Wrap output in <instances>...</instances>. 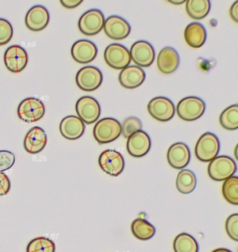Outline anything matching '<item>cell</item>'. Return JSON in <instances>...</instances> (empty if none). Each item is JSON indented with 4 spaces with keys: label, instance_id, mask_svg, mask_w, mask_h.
Segmentation results:
<instances>
[{
    "label": "cell",
    "instance_id": "cell-21",
    "mask_svg": "<svg viewBox=\"0 0 238 252\" xmlns=\"http://www.w3.org/2000/svg\"><path fill=\"white\" fill-rule=\"evenodd\" d=\"M85 128V123L76 116H68L63 118L60 124V134L70 141H75L82 137Z\"/></svg>",
    "mask_w": 238,
    "mask_h": 252
},
{
    "label": "cell",
    "instance_id": "cell-25",
    "mask_svg": "<svg viewBox=\"0 0 238 252\" xmlns=\"http://www.w3.org/2000/svg\"><path fill=\"white\" fill-rule=\"evenodd\" d=\"M176 187L182 194L192 193L196 187V174L190 169H181L176 179Z\"/></svg>",
    "mask_w": 238,
    "mask_h": 252
},
{
    "label": "cell",
    "instance_id": "cell-38",
    "mask_svg": "<svg viewBox=\"0 0 238 252\" xmlns=\"http://www.w3.org/2000/svg\"><path fill=\"white\" fill-rule=\"evenodd\" d=\"M212 252H233L232 251H230V250H227V249H223V248H221V249H217V250H215V251H213Z\"/></svg>",
    "mask_w": 238,
    "mask_h": 252
},
{
    "label": "cell",
    "instance_id": "cell-10",
    "mask_svg": "<svg viewBox=\"0 0 238 252\" xmlns=\"http://www.w3.org/2000/svg\"><path fill=\"white\" fill-rule=\"evenodd\" d=\"M175 111L174 103L167 97H154L148 103V112L150 116L157 121H170L174 117Z\"/></svg>",
    "mask_w": 238,
    "mask_h": 252
},
{
    "label": "cell",
    "instance_id": "cell-35",
    "mask_svg": "<svg viewBox=\"0 0 238 252\" xmlns=\"http://www.w3.org/2000/svg\"><path fill=\"white\" fill-rule=\"evenodd\" d=\"M10 190V181L9 177L6 175L4 172L0 171V196H4Z\"/></svg>",
    "mask_w": 238,
    "mask_h": 252
},
{
    "label": "cell",
    "instance_id": "cell-17",
    "mask_svg": "<svg viewBox=\"0 0 238 252\" xmlns=\"http://www.w3.org/2000/svg\"><path fill=\"white\" fill-rule=\"evenodd\" d=\"M50 12L44 6H34L26 13V25L33 32L44 30L50 23Z\"/></svg>",
    "mask_w": 238,
    "mask_h": 252
},
{
    "label": "cell",
    "instance_id": "cell-33",
    "mask_svg": "<svg viewBox=\"0 0 238 252\" xmlns=\"http://www.w3.org/2000/svg\"><path fill=\"white\" fill-rule=\"evenodd\" d=\"M225 229L230 238L238 242V213L232 214L227 218Z\"/></svg>",
    "mask_w": 238,
    "mask_h": 252
},
{
    "label": "cell",
    "instance_id": "cell-6",
    "mask_svg": "<svg viewBox=\"0 0 238 252\" xmlns=\"http://www.w3.org/2000/svg\"><path fill=\"white\" fill-rule=\"evenodd\" d=\"M105 63L113 69L123 70L130 64L131 56L128 49L118 43L110 44L104 51Z\"/></svg>",
    "mask_w": 238,
    "mask_h": 252
},
{
    "label": "cell",
    "instance_id": "cell-27",
    "mask_svg": "<svg viewBox=\"0 0 238 252\" xmlns=\"http://www.w3.org/2000/svg\"><path fill=\"white\" fill-rule=\"evenodd\" d=\"M173 249L175 252H198L199 245L193 235L181 233L175 237Z\"/></svg>",
    "mask_w": 238,
    "mask_h": 252
},
{
    "label": "cell",
    "instance_id": "cell-9",
    "mask_svg": "<svg viewBox=\"0 0 238 252\" xmlns=\"http://www.w3.org/2000/svg\"><path fill=\"white\" fill-rule=\"evenodd\" d=\"M102 71L96 66H85L77 72L76 82L77 87L84 92H93L102 85Z\"/></svg>",
    "mask_w": 238,
    "mask_h": 252
},
{
    "label": "cell",
    "instance_id": "cell-1",
    "mask_svg": "<svg viewBox=\"0 0 238 252\" xmlns=\"http://www.w3.org/2000/svg\"><path fill=\"white\" fill-rule=\"evenodd\" d=\"M221 149V143L217 135L212 132H206L196 144V157L201 162H210L218 157Z\"/></svg>",
    "mask_w": 238,
    "mask_h": 252
},
{
    "label": "cell",
    "instance_id": "cell-30",
    "mask_svg": "<svg viewBox=\"0 0 238 252\" xmlns=\"http://www.w3.org/2000/svg\"><path fill=\"white\" fill-rule=\"evenodd\" d=\"M55 243L48 237H35L28 244L26 252H55Z\"/></svg>",
    "mask_w": 238,
    "mask_h": 252
},
{
    "label": "cell",
    "instance_id": "cell-14",
    "mask_svg": "<svg viewBox=\"0 0 238 252\" xmlns=\"http://www.w3.org/2000/svg\"><path fill=\"white\" fill-rule=\"evenodd\" d=\"M131 61L140 67H149L153 64L155 52L153 46L147 41L140 40L134 43L130 49Z\"/></svg>",
    "mask_w": 238,
    "mask_h": 252
},
{
    "label": "cell",
    "instance_id": "cell-31",
    "mask_svg": "<svg viewBox=\"0 0 238 252\" xmlns=\"http://www.w3.org/2000/svg\"><path fill=\"white\" fill-rule=\"evenodd\" d=\"M140 130H143V123L141 119L136 117L126 118L123 124L121 125V134L123 135L124 138L127 139L130 135Z\"/></svg>",
    "mask_w": 238,
    "mask_h": 252
},
{
    "label": "cell",
    "instance_id": "cell-37",
    "mask_svg": "<svg viewBox=\"0 0 238 252\" xmlns=\"http://www.w3.org/2000/svg\"><path fill=\"white\" fill-rule=\"evenodd\" d=\"M230 16H231L232 20H233L235 23L238 24V1H236V2L232 5V7H231V9H230Z\"/></svg>",
    "mask_w": 238,
    "mask_h": 252
},
{
    "label": "cell",
    "instance_id": "cell-22",
    "mask_svg": "<svg viewBox=\"0 0 238 252\" xmlns=\"http://www.w3.org/2000/svg\"><path fill=\"white\" fill-rule=\"evenodd\" d=\"M156 64L158 70L164 75H170L174 73L179 64L178 52L171 47L164 48L157 56Z\"/></svg>",
    "mask_w": 238,
    "mask_h": 252
},
{
    "label": "cell",
    "instance_id": "cell-34",
    "mask_svg": "<svg viewBox=\"0 0 238 252\" xmlns=\"http://www.w3.org/2000/svg\"><path fill=\"white\" fill-rule=\"evenodd\" d=\"M15 163V155L11 152L1 150L0 151V171L4 172L13 167Z\"/></svg>",
    "mask_w": 238,
    "mask_h": 252
},
{
    "label": "cell",
    "instance_id": "cell-19",
    "mask_svg": "<svg viewBox=\"0 0 238 252\" xmlns=\"http://www.w3.org/2000/svg\"><path fill=\"white\" fill-rule=\"evenodd\" d=\"M146 75L145 70L137 65H128L119 74L120 85L128 90H133L140 87L145 81Z\"/></svg>",
    "mask_w": 238,
    "mask_h": 252
},
{
    "label": "cell",
    "instance_id": "cell-32",
    "mask_svg": "<svg viewBox=\"0 0 238 252\" xmlns=\"http://www.w3.org/2000/svg\"><path fill=\"white\" fill-rule=\"evenodd\" d=\"M13 28L8 20L0 18V46H4L11 40Z\"/></svg>",
    "mask_w": 238,
    "mask_h": 252
},
{
    "label": "cell",
    "instance_id": "cell-36",
    "mask_svg": "<svg viewBox=\"0 0 238 252\" xmlns=\"http://www.w3.org/2000/svg\"><path fill=\"white\" fill-rule=\"evenodd\" d=\"M82 2V0H60V4L66 9H75Z\"/></svg>",
    "mask_w": 238,
    "mask_h": 252
},
{
    "label": "cell",
    "instance_id": "cell-20",
    "mask_svg": "<svg viewBox=\"0 0 238 252\" xmlns=\"http://www.w3.org/2000/svg\"><path fill=\"white\" fill-rule=\"evenodd\" d=\"M48 143L46 131L40 126L32 127L26 135L24 146L27 153L35 155L44 150Z\"/></svg>",
    "mask_w": 238,
    "mask_h": 252
},
{
    "label": "cell",
    "instance_id": "cell-28",
    "mask_svg": "<svg viewBox=\"0 0 238 252\" xmlns=\"http://www.w3.org/2000/svg\"><path fill=\"white\" fill-rule=\"evenodd\" d=\"M221 126L227 130L238 128V104H233L223 110L220 117Z\"/></svg>",
    "mask_w": 238,
    "mask_h": 252
},
{
    "label": "cell",
    "instance_id": "cell-8",
    "mask_svg": "<svg viewBox=\"0 0 238 252\" xmlns=\"http://www.w3.org/2000/svg\"><path fill=\"white\" fill-rule=\"evenodd\" d=\"M77 116L87 125L95 123L101 116V105L91 96L81 97L76 104Z\"/></svg>",
    "mask_w": 238,
    "mask_h": 252
},
{
    "label": "cell",
    "instance_id": "cell-5",
    "mask_svg": "<svg viewBox=\"0 0 238 252\" xmlns=\"http://www.w3.org/2000/svg\"><path fill=\"white\" fill-rule=\"evenodd\" d=\"M45 104L37 98L29 97L21 101L18 107V117L26 123H34L45 116Z\"/></svg>",
    "mask_w": 238,
    "mask_h": 252
},
{
    "label": "cell",
    "instance_id": "cell-26",
    "mask_svg": "<svg viewBox=\"0 0 238 252\" xmlns=\"http://www.w3.org/2000/svg\"><path fill=\"white\" fill-rule=\"evenodd\" d=\"M187 14L194 20H202L210 11V2L208 0H187Z\"/></svg>",
    "mask_w": 238,
    "mask_h": 252
},
{
    "label": "cell",
    "instance_id": "cell-7",
    "mask_svg": "<svg viewBox=\"0 0 238 252\" xmlns=\"http://www.w3.org/2000/svg\"><path fill=\"white\" fill-rule=\"evenodd\" d=\"M104 22V15L100 9H89L79 19L78 28L82 34L92 36L102 31Z\"/></svg>",
    "mask_w": 238,
    "mask_h": 252
},
{
    "label": "cell",
    "instance_id": "cell-18",
    "mask_svg": "<svg viewBox=\"0 0 238 252\" xmlns=\"http://www.w3.org/2000/svg\"><path fill=\"white\" fill-rule=\"evenodd\" d=\"M168 162L170 166L176 169H183L187 167L191 160V152L187 144L176 143L172 144L168 150Z\"/></svg>",
    "mask_w": 238,
    "mask_h": 252
},
{
    "label": "cell",
    "instance_id": "cell-24",
    "mask_svg": "<svg viewBox=\"0 0 238 252\" xmlns=\"http://www.w3.org/2000/svg\"><path fill=\"white\" fill-rule=\"evenodd\" d=\"M131 232L137 239L146 241L155 235V227L145 219L137 218L131 223Z\"/></svg>",
    "mask_w": 238,
    "mask_h": 252
},
{
    "label": "cell",
    "instance_id": "cell-4",
    "mask_svg": "<svg viewBox=\"0 0 238 252\" xmlns=\"http://www.w3.org/2000/svg\"><path fill=\"white\" fill-rule=\"evenodd\" d=\"M176 111L178 118L182 120L195 121L204 115L206 103L201 98L188 96L178 101Z\"/></svg>",
    "mask_w": 238,
    "mask_h": 252
},
{
    "label": "cell",
    "instance_id": "cell-39",
    "mask_svg": "<svg viewBox=\"0 0 238 252\" xmlns=\"http://www.w3.org/2000/svg\"><path fill=\"white\" fill-rule=\"evenodd\" d=\"M170 3L172 4H175V5H178V4H183L185 3L186 1L185 0H179V1H170Z\"/></svg>",
    "mask_w": 238,
    "mask_h": 252
},
{
    "label": "cell",
    "instance_id": "cell-11",
    "mask_svg": "<svg viewBox=\"0 0 238 252\" xmlns=\"http://www.w3.org/2000/svg\"><path fill=\"white\" fill-rule=\"evenodd\" d=\"M99 165L106 174L118 177L124 170L125 160L119 152L108 149L101 154L99 158Z\"/></svg>",
    "mask_w": 238,
    "mask_h": 252
},
{
    "label": "cell",
    "instance_id": "cell-23",
    "mask_svg": "<svg viewBox=\"0 0 238 252\" xmlns=\"http://www.w3.org/2000/svg\"><path fill=\"white\" fill-rule=\"evenodd\" d=\"M184 39L188 46L193 49H199L204 46L207 40V31L200 23H192L184 30Z\"/></svg>",
    "mask_w": 238,
    "mask_h": 252
},
{
    "label": "cell",
    "instance_id": "cell-29",
    "mask_svg": "<svg viewBox=\"0 0 238 252\" xmlns=\"http://www.w3.org/2000/svg\"><path fill=\"white\" fill-rule=\"evenodd\" d=\"M222 195L226 201L238 206V177L232 176L222 185Z\"/></svg>",
    "mask_w": 238,
    "mask_h": 252
},
{
    "label": "cell",
    "instance_id": "cell-13",
    "mask_svg": "<svg viewBox=\"0 0 238 252\" xmlns=\"http://www.w3.org/2000/svg\"><path fill=\"white\" fill-rule=\"evenodd\" d=\"M103 30L111 39L122 40L129 35L131 27L125 19L118 15H112L105 20Z\"/></svg>",
    "mask_w": 238,
    "mask_h": 252
},
{
    "label": "cell",
    "instance_id": "cell-40",
    "mask_svg": "<svg viewBox=\"0 0 238 252\" xmlns=\"http://www.w3.org/2000/svg\"><path fill=\"white\" fill-rule=\"evenodd\" d=\"M235 158H236V159L238 161V143L237 144L236 148H235Z\"/></svg>",
    "mask_w": 238,
    "mask_h": 252
},
{
    "label": "cell",
    "instance_id": "cell-12",
    "mask_svg": "<svg viewBox=\"0 0 238 252\" xmlns=\"http://www.w3.org/2000/svg\"><path fill=\"white\" fill-rule=\"evenodd\" d=\"M4 63L11 73H21L28 63V54L20 45H12L5 51Z\"/></svg>",
    "mask_w": 238,
    "mask_h": 252
},
{
    "label": "cell",
    "instance_id": "cell-2",
    "mask_svg": "<svg viewBox=\"0 0 238 252\" xmlns=\"http://www.w3.org/2000/svg\"><path fill=\"white\" fill-rule=\"evenodd\" d=\"M238 170V166L236 161L228 156H218L210 161L208 173V176L216 182L226 181Z\"/></svg>",
    "mask_w": 238,
    "mask_h": 252
},
{
    "label": "cell",
    "instance_id": "cell-16",
    "mask_svg": "<svg viewBox=\"0 0 238 252\" xmlns=\"http://www.w3.org/2000/svg\"><path fill=\"white\" fill-rule=\"evenodd\" d=\"M71 54L78 63L86 64L93 61L98 54V48L92 41L88 39L78 40L72 46Z\"/></svg>",
    "mask_w": 238,
    "mask_h": 252
},
{
    "label": "cell",
    "instance_id": "cell-15",
    "mask_svg": "<svg viewBox=\"0 0 238 252\" xmlns=\"http://www.w3.org/2000/svg\"><path fill=\"white\" fill-rule=\"evenodd\" d=\"M152 146L151 138L144 130L130 135L127 142L128 153L133 158H143L148 154Z\"/></svg>",
    "mask_w": 238,
    "mask_h": 252
},
{
    "label": "cell",
    "instance_id": "cell-3",
    "mask_svg": "<svg viewBox=\"0 0 238 252\" xmlns=\"http://www.w3.org/2000/svg\"><path fill=\"white\" fill-rule=\"evenodd\" d=\"M121 135V124L116 118H105L94 126L93 136L100 144L112 143Z\"/></svg>",
    "mask_w": 238,
    "mask_h": 252
}]
</instances>
